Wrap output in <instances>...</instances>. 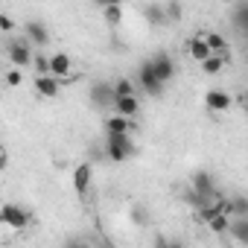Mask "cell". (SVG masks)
Listing matches in <instances>:
<instances>
[{
  "label": "cell",
  "instance_id": "8",
  "mask_svg": "<svg viewBox=\"0 0 248 248\" xmlns=\"http://www.w3.org/2000/svg\"><path fill=\"white\" fill-rule=\"evenodd\" d=\"M88 99H91V105L93 108H111V102H114V88H111V82H93L91 88H88Z\"/></svg>",
  "mask_w": 248,
  "mask_h": 248
},
{
  "label": "cell",
  "instance_id": "21",
  "mask_svg": "<svg viewBox=\"0 0 248 248\" xmlns=\"http://www.w3.org/2000/svg\"><path fill=\"white\" fill-rule=\"evenodd\" d=\"M204 225L210 228V233H228V225H231V216H228V213H216V216H210V219H207Z\"/></svg>",
  "mask_w": 248,
  "mask_h": 248
},
{
  "label": "cell",
  "instance_id": "26",
  "mask_svg": "<svg viewBox=\"0 0 248 248\" xmlns=\"http://www.w3.org/2000/svg\"><path fill=\"white\" fill-rule=\"evenodd\" d=\"M228 202H231V216H248V202L242 196H233Z\"/></svg>",
  "mask_w": 248,
  "mask_h": 248
},
{
  "label": "cell",
  "instance_id": "20",
  "mask_svg": "<svg viewBox=\"0 0 248 248\" xmlns=\"http://www.w3.org/2000/svg\"><path fill=\"white\" fill-rule=\"evenodd\" d=\"M143 18H146L149 24H155V27H164V24H167V15H164V6H158V3H149V6L143 9Z\"/></svg>",
  "mask_w": 248,
  "mask_h": 248
},
{
  "label": "cell",
  "instance_id": "11",
  "mask_svg": "<svg viewBox=\"0 0 248 248\" xmlns=\"http://www.w3.org/2000/svg\"><path fill=\"white\" fill-rule=\"evenodd\" d=\"M129 132H135V117H123V114L105 117V135H129Z\"/></svg>",
  "mask_w": 248,
  "mask_h": 248
},
{
  "label": "cell",
  "instance_id": "12",
  "mask_svg": "<svg viewBox=\"0 0 248 248\" xmlns=\"http://www.w3.org/2000/svg\"><path fill=\"white\" fill-rule=\"evenodd\" d=\"M111 111H114V114H123V117H138V111H140V99H138V93H129V96H114Z\"/></svg>",
  "mask_w": 248,
  "mask_h": 248
},
{
  "label": "cell",
  "instance_id": "10",
  "mask_svg": "<svg viewBox=\"0 0 248 248\" xmlns=\"http://www.w3.org/2000/svg\"><path fill=\"white\" fill-rule=\"evenodd\" d=\"M24 38H27L30 44H35V47H44V44H50V30H47V24H41V21H27Z\"/></svg>",
  "mask_w": 248,
  "mask_h": 248
},
{
  "label": "cell",
  "instance_id": "22",
  "mask_svg": "<svg viewBox=\"0 0 248 248\" xmlns=\"http://www.w3.org/2000/svg\"><path fill=\"white\" fill-rule=\"evenodd\" d=\"M111 88H114V96H129V93H138V85L132 82V79H114L111 82Z\"/></svg>",
  "mask_w": 248,
  "mask_h": 248
},
{
  "label": "cell",
  "instance_id": "31",
  "mask_svg": "<svg viewBox=\"0 0 248 248\" xmlns=\"http://www.w3.org/2000/svg\"><path fill=\"white\" fill-rule=\"evenodd\" d=\"M93 3H99V6H108V3H120V0H93Z\"/></svg>",
  "mask_w": 248,
  "mask_h": 248
},
{
  "label": "cell",
  "instance_id": "30",
  "mask_svg": "<svg viewBox=\"0 0 248 248\" xmlns=\"http://www.w3.org/2000/svg\"><path fill=\"white\" fill-rule=\"evenodd\" d=\"M6 167H9V155H6V152H3V149H0V172H3V170H6Z\"/></svg>",
  "mask_w": 248,
  "mask_h": 248
},
{
  "label": "cell",
  "instance_id": "1",
  "mask_svg": "<svg viewBox=\"0 0 248 248\" xmlns=\"http://www.w3.org/2000/svg\"><path fill=\"white\" fill-rule=\"evenodd\" d=\"M102 152L111 164H126L129 158H135V140L132 135H105Z\"/></svg>",
  "mask_w": 248,
  "mask_h": 248
},
{
  "label": "cell",
  "instance_id": "19",
  "mask_svg": "<svg viewBox=\"0 0 248 248\" xmlns=\"http://www.w3.org/2000/svg\"><path fill=\"white\" fill-rule=\"evenodd\" d=\"M202 64V73H207V76H219L222 70H225V64H228V59L225 56H219V53H210L204 62H199Z\"/></svg>",
  "mask_w": 248,
  "mask_h": 248
},
{
  "label": "cell",
  "instance_id": "6",
  "mask_svg": "<svg viewBox=\"0 0 248 248\" xmlns=\"http://www.w3.org/2000/svg\"><path fill=\"white\" fill-rule=\"evenodd\" d=\"M146 62L152 64V70H155V76H158L161 82H172V76H175V70H178V67H175V59H172L167 50H158V53H155V56H149Z\"/></svg>",
  "mask_w": 248,
  "mask_h": 248
},
{
  "label": "cell",
  "instance_id": "14",
  "mask_svg": "<svg viewBox=\"0 0 248 248\" xmlns=\"http://www.w3.org/2000/svg\"><path fill=\"white\" fill-rule=\"evenodd\" d=\"M50 73L53 76H59L62 82L73 73V59L67 56V53H56V56H50Z\"/></svg>",
  "mask_w": 248,
  "mask_h": 248
},
{
  "label": "cell",
  "instance_id": "3",
  "mask_svg": "<svg viewBox=\"0 0 248 248\" xmlns=\"http://www.w3.org/2000/svg\"><path fill=\"white\" fill-rule=\"evenodd\" d=\"M0 225H6L12 231H27L32 225V213L15 202H6L3 207H0Z\"/></svg>",
  "mask_w": 248,
  "mask_h": 248
},
{
  "label": "cell",
  "instance_id": "18",
  "mask_svg": "<svg viewBox=\"0 0 248 248\" xmlns=\"http://www.w3.org/2000/svg\"><path fill=\"white\" fill-rule=\"evenodd\" d=\"M187 53H190L193 62H204V59L210 56V47L204 44V35H193V38L187 41Z\"/></svg>",
  "mask_w": 248,
  "mask_h": 248
},
{
  "label": "cell",
  "instance_id": "24",
  "mask_svg": "<svg viewBox=\"0 0 248 248\" xmlns=\"http://www.w3.org/2000/svg\"><path fill=\"white\" fill-rule=\"evenodd\" d=\"M18 85H24V67H9L6 73H3V88H18Z\"/></svg>",
  "mask_w": 248,
  "mask_h": 248
},
{
  "label": "cell",
  "instance_id": "5",
  "mask_svg": "<svg viewBox=\"0 0 248 248\" xmlns=\"http://www.w3.org/2000/svg\"><path fill=\"white\" fill-rule=\"evenodd\" d=\"M9 62L15 64V67H30L32 64V44L27 41V38H9Z\"/></svg>",
  "mask_w": 248,
  "mask_h": 248
},
{
  "label": "cell",
  "instance_id": "32",
  "mask_svg": "<svg viewBox=\"0 0 248 248\" xmlns=\"http://www.w3.org/2000/svg\"><path fill=\"white\" fill-rule=\"evenodd\" d=\"M219 3H233V0H219Z\"/></svg>",
  "mask_w": 248,
  "mask_h": 248
},
{
  "label": "cell",
  "instance_id": "25",
  "mask_svg": "<svg viewBox=\"0 0 248 248\" xmlns=\"http://www.w3.org/2000/svg\"><path fill=\"white\" fill-rule=\"evenodd\" d=\"M164 15H167V24H172V21H181V15H184V6L178 3V0H170V3L164 6Z\"/></svg>",
  "mask_w": 248,
  "mask_h": 248
},
{
  "label": "cell",
  "instance_id": "7",
  "mask_svg": "<svg viewBox=\"0 0 248 248\" xmlns=\"http://www.w3.org/2000/svg\"><path fill=\"white\" fill-rule=\"evenodd\" d=\"M204 108H207L210 114H225V111L233 108V96H231L228 91H222V88H210V91L204 93Z\"/></svg>",
  "mask_w": 248,
  "mask_h": 248
},
{
  "label": "cell",
  "instance_id": "28",
  "mask_svg": "<svg viewBox=\"0 0 248 248\" xmlns=\"http://www.w3.org/2000/svg\"><path fill=\"white\" fill-rule=\"evenodd\" d=\"M132 219H135L138 225H146V222H149V213H146L140 204H135V207H132Z\"/></svg>",
  "mask_w": 248,
  "mask_h": 248
},
{
  "label": "cell",
  "instance_id": "2",
  "mask_svg": "<svg viewBox=\"0 0 248 248\" xmlns=\"http://www.w3.org/2000/svg\"><path fill=\"white\" fill-rule=\"evenodd\" d=\"M190 184H193L190 204H196V207H199V204H204V202H213V199H219V190H216V181H213V175H210V172H204V170L193 172Z\"/></svg>",
  "mask_w": 248,
  "mask_h": 248
},
{
  "label": "cell",
  "instance_id": "4",
  "mask_svg": "<svg viewBox=\"0 0 248 248\" xmlns=\"http://www.w3.org/2000/svg\"><path fill=\"white\" fill-rule=\"evenodd\" d=\"M146 96H161L164 93V88H167V82H161L158 76H155V70H152V64L149 62H143L140 64V70H138V82H135Z\"/></svg>",
  "mask_w": 248,
  "mask_h": 248
},
{
  "label": "cell",
  "instance_id": "16",
  "mask_svg": "<svg viewBox=\"0 0 248 248\" xmlns=\"http://www.w3.org/2000/svg\"><path fill=\"white\" fill-rule=\"evenodd\" d=\"M204 44L210 47V53H219V56H225L231 62V44H228V38L222 32H204Z\"/></svg>",
  "mask_w": 248,
  "mask_h": 248
},
{
  "label": "cell",
  "instance_id": "33",
  "mask_svg": "<svg viewBox=\"0 0 248 248\" xmlns=\"http://www.w3.org/2000/svg\"><path fill=\"white\" fill-rule=\"evenodd\" d=\"M0 91H3V76H0Z\"/></svg>",
  "mask_w": 248,
  "mask_h": 248
},
{
  "label": "cell",
  "instance_id": "9",
  "mask_svg": "<svg viewBox=\"0 0 248 248\" xmlns=\"http://www.w3.org/2000/svg\"><path fill=\"white\" fill-rule=\"evenodd\" d=\"M35 93L44 99H53L62 93V79L53 73H35Z\"/></svg>",
  "mask_w": 248,
  "mask_h": 248
},
{
  "label": "cell",
  "instance_id": "29",
  "mask_svg": "<svg viewBox=\"0 0 248 248\" xmlns=\"http://www.w3.org/2000/svg\"><path fill=\"white\" fill-rule=\"evenodd\" d=\"M0 30H3V32H12L15 30V21L9 15H3V12H0Z\"/></svg>",
  "mask_w": 248,
  "mask_h": 248
},
{
  "label": "cell",
  "instance_id": "13",
  "mask_svg": "<svg viewBox=\"0 0 248 248\" xmlns=\"http://www.w3.org/2000/svg\"><path fill=\"white\" fill-rule=\"evenodd\" d=\"M91 175H93V167L88 161L73 170V190H76V196H85L91 190Z\"/></svg>",
  "mask_w": 248,
  "mask_h": 248
},
{
  "label": "cell",
  "instance_id": "23",
  "mask_svg": "<svg viewBox=\"0 0 248 248\" xmlns=\"http://www.w3.org/2000/svg\"><path fill=\"white\" fill-rule=\"evenodd\" d=\"M102 18H105V24L117 27V24L123 21V6H120V3H108V6H102Z\"/></svg>",
  "mask_w": 248,
  "mask_h": 248
},
{
  "label": "cell",
  "instance_id": "15",
  "mask_svg": "<svg viewBox=\"0 0 248 248\" xmlns=\"http://www.w3.org/2000/svg\"><path fill=\"white\" fill-rule=\"evenodd\" d=\"M233 12H231V24H233V30L239 32V35H245L248 32V0H233Z\"/></svg>",
  "mask_w": 248,
  "mask_h": 248
},
{
  "label": "cell",
  "instance_id": "17",
  "mask_svg": "<svg viewBox=\"0 0 248 248\" xmlns=\"http://www.w3.org/2000/svg\"><path fill=\"white\" fill-rule=\"evenodd\" d=\"M228 233H231L239 245H248V216H231Z\"/></svg>",
  "mask_w": 248,
  "mask_h": 248
},
{
  "label": "cell",
  "instance_id": "27",
  "mask_svg": "<svg viewBox=\"0 0 248 248\" xmlns=\"http://www.w3.org/2000/svg\"><path fill=\"white\" fill-rule=\"evenodd\" d=\"M32 67H35V73H50V56H44V53L32 56Z\"/></svg>",
  "mask_w": 248,
  "mask_h": 248
}]
</instances>
